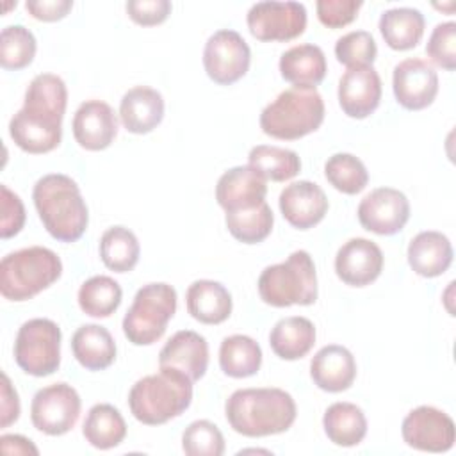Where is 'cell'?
<instances>
[{
  "instance_id": "14",
  "label": "cell",
  "mask_w": 456,
  "mask_h": 456,
  "mask_svg": "<svg viewBox=\"0 0 456 456\" xmlns=\"http://www.w3.org/2000/svg\"><path fill=\"white\" fill-rule=\"evenodd\" d=\"M356 214L365 230L378 235H394L410 219V201L399 189L378 187L360 201Z\"/></svg>"
},
{
  "instance_id": "38",
  "label": "cell",
  "mask_w": 456,
  "mask_h": 456,
  "mask_svg": "<svg viewBox=\"0 0 456 456\" xmlns=\"http://www.w3.org/2000/svg\"><path fill=\"white\" fill-rule=\"evenodd\" d=\"M37 45L34 34L23 25H9L0 34V64L4 69H23L34 55Z\"/></svg>"
},
{
  "instance_id": "39",
  "label": "cell",
  "mask_w": 456,
  "mask_h": 456,
  "mask_svg": "<svg viewBox=\"0 0 456 456\" xmlns=\"http://www.w3.org/2000/svg\"><path fill=\"white\" fill-rule=\"evenodd\" d=\"M182 449L187 456H221L224 452V436L214 422L194 420L182 435Z\"/></svg>"
},
{
  "instance_id": "33",
  "label": "cell",
  "mask_w": 456,
  "mask_h": 456,
  "mask_svg": "<svg viewBox=\"0 0 456 456\" xmlns=\"http://www.w3.org/2000/svg\"><path fill=\"white\" fill-rule=\"evenodd\" d=\"M141 246L135 233L125 226H112L100 239V258L114 273H128L139 262Z\"/></svg>"
},
{
  "instance_id": "2",
  "label": "cell",
  "mask_w": 456,
  "mask_h": 456,
  "mask_svg": "<svg viewBox=\"0 0 456 456\" xmlns=\"http://www.w3.org/2000/svg\"><path fill=\"white\" fill-rule=\"evenodd\" d=\"M230 428L249 438L287 431L297 415L296 401L281 388H240L224 403Z\"/></svg>"
},
{
  "instance_id": "42",
  "label": "cell",
  "mask_w": 456,
  "mask_h": 456,
  "mask_svg": "<svg viewBox=\"0 0 456 456\" xmlns=\"http://www.w3.org/2000/svg\"><path fill=\"white\" fill-rule=\"evenodd\" d=\"M362 7L360 0H317V18L324 27L340 28L349 25Z\"/></svg>"
},
{
  "instance_id": "34",
  "label": "cell",
  "mask_w": 456,
  "mask_h": 456,
  "mask_svg": "<svg viewBox=\"0 0 456 456\" xmlns=\"http://www.w3.org/2000/svg\"><path fill=\"white\" fill-rule=\"evenodd\" d=\"M123 290L119 283L110 276H93L86 280L78 289V306L86 315L109 317L121 305Z\"/></svg>"
},
{
  "instance_id": "32",
  "label": "cell",
  "mask_w": 456,
  "mask_h": 456,
  "mask_svg": "<svg viewBox=\"0 0 456 456\" xmlns=\"http://www.w3.org/2000/svg\"><path fill=\"white\" fill-rule=\"evenodd\" d=\"M219 365L230 378H249L262 365V349L248 335H230L221 342Z\"/></svg>"
},
{
  "instance_id": "29",
  "label": "cell",
  "mask_w": 456,
  "mask_h": 456,
  "mask_svg": "<svg viewBox=\"0 0 456 456\" xmlns=\"http://www.w3.org/2000/svg\"><path fill=\"white\" fill-rule=\"evenodd\" d=\"M424 14L413 7H392L379 16V32L392 50L415 48L424 36Z\"/></svg>"
},
{
  "instance_id": "44",
  "label": "cell",
  "mask_w": 456,
  "mask_h": 456,
  "mask_svg": "<svg viewBox=\"0 0 456 456\" xmlns=\"http://www.w3.org/2000/svg\"><path fill=\"white\" fill-rule=\"evenodd\" d=\"M128 16L144 27L162 23L171 12V2L167 0H130L125 5Z\"/></svg>"
},
{
  "instance_id": "36",
  "label": "cell",
  "mask_w": 456,
  "mask_h": 456,
  "mask_svg": "<svg viewBox=\"0 0 456 456\" xmlns=\"http://www.w3.org/2000/svg\"><path fill=\"white\" fill-rule=\"evenodd\" d=\"M224 223L228 232L237 240L244 244H256L269 237L274 224V216L267 201H264L251 208L226 212Z\"/></svg>"
},
{
  "instance_id": "26",
  "label": "cell",
  "mask_w": 456,
  "mask_h": 456,
  "mask_svg": "<svg viewBox=\"0 0 456 456\" xmlns=\"http://www.w3.org/2000/svg\"><path fill=\"white\" fill-rule=\"evenodd\" d=\"M326 69L324 52L312 43L296 45L280 57L281 77L297 87H315L324 80Z\"/></svg>"
},
{
  "instance_id": "19",
  "label": "cell",
  "mask_w": 456,
  "mask_h": 456,
  "mask_svg": "<svg viewBox=\"0 0 456 456\" xmlns=\"http://www.w3.org/2000/svg\"><path fill=\"white\" fill-rule=\"evenodd\" d=\"M71 130L75 141L82 148L100 151L112 144L118 134V118L109 103L102 100H87L75 110Z\"/></svg>"
},
{
  "instance_id": "18",
  "label": "cell",
  "mask_w": 456,
  "mask_h": 456,
  "mask_svg": "<svg viewBox=\"0 0 456 456\" xmlns=\"http://www.w3.org/2000/svg\"><path fill=\"white\" fill-rule=\"evenodd\" d=\"M267 180L248 166H235L224 171L216 185V200L224 212L256 207L265 201Z\"/></svg>"
},
{
  "instance_id": "47",
  "label": "cell",
  "mask_w": 456,
  "mask_h": 456,
  "mask_svg": "<svg viewBox=\"0 0 456 456\" xmlns=\"http://www.w3.org/2000/svg\"><path fill=\"white\" fill-rule=\"evenodd\" d=\"M0 447H2L4 454H39V451L32 444V440L25 438L21 435H2Z\"/></svg>"
},
{
  "instance_id": "20",
  "label": "cell",
  "mask_w": 456,
  "mask_h": 456,
  "mask_svg": "<svg viewBox=\"0 0 456 456\" xmlns=\"http://www.w3.org/2000/svg\"><path fill=\"white\" fill-rule=\"evenodd\" d=\"M278 203L287 223L299 230L315 226L328 212V198L324 191L310 180L289 183L280 192Z\"/></svg>"
},
{
  "instance_id": "31",
  "label": "cell",
  "mask_w": 456,
  "mask_h": 456,
  "mask_svg": "<svg viewBox=\"0 0 456 456\" xmlns=\"http://www.w3.org/2000/svg\"><path fill=\"white\" fill-rule=\"evenodd\" d=\"M82 433L86 442L100 451L118 447L126 436V422L118 408L107 403L94 404L84 420Z\"/></svg>"
},
{
  "instance_id": "8",
  "label": "cell",
  "mask_w": 456,
  "mask_h": 456,
  "mask_svg": "<svg viewBox=\"0 0 456 456\" xmlns=\"http://www.w3.org/2000/svg\"><path fill=\"white\" fill-rule=\"evenodd\" d=\"M176 290L167 283L142 285L123 317V333L134 346L155 344L176 312Z\"/></svg>"
},
{
  "instance_id": "1",
  "label": "cell",
  "mask_w": 456,
  "mask_h": 456,
  "mask_svg": "<svg viewBox=\"0 0 456 456\" xmlns=\"http://www.w3.org/2000/svg\"><path fill=\"white\" fill-rule=\"evenodd\" d=\"M68 103V89L53 73L36 75L27 91L23 107L9 121V135L27 153H48L62 139V118Z\"/></svg>"
},
{
  "instance_id": "28",
  "label": "cell",
  "mask_w": 456,
  "mask_h": 456,
  "mask_svg": "<svg viewBox=\"0 0 456 456\" xmlns=\"http://www.w3.org/2000/svg\"><path fill=\"white\" fill-rule=\"evenodd\" d=\"M314 344L315 326L301 315L280 319L269 333V346L281 360H299L310 353Z\"/></svg>"
},
{
  "instance_id": "9",
  "label": "cell",
  "mask_w": 456,
  "mask_h": 456,
  "mask_svg": "<svg viewBox=\"0 0 456 456\" xmlns=\"http://www.w3.org/2000/svg\"><path fill=\"white\" fill-rule=\"evenodd\" d=\"M61 328L43 317L23 322L14 340L18 367L36 378L53 374L61 365Z\"/></svg>"
},
{
  "instance_id": "11",
  "label": "cell",
  "mask_w": 456,
  "mask_h": 456,
  "mask_svg": "<svg viewBox=\"0 0 456 456\" xmlns=\"http://www.w3.org/2000/svg\"><path fill=\"white\" fill-rule=\"evenodd\" d=\"M251 62V50L244 37L230 28L214 32L203 50V66L210 80L219 86H230L240 80Z\"/></svg>"
},
{
  "instance_id": "3",
  "label": "cell",
  "mask_w": 456,
  "mask_h": 456,
  "mask_svg": "<svg viewBox=\"0 0 456 456\" xmlns=\"http://www.w3.org/2000/svg\"><path fill=\"white\" fill-rule=\"evenodd\" d=\"M32 200L46 232L61 242L78 240L89 223L87 205L73 178L61 173L41 176Z\"/></svg>"
},
{
  "instance_id": "27",
  "label": "cell",
  "mask_w": 456,
  "mask_h": 456,
  "mask_svg": "<svg viewBox=\"0 0 456 456\" xmlns=\"http://www.w3.org/2000/svg\"><path fill=\"white\" fill-rule=\"evenodd\" d=\"M71 351L87 370H103L116 360V342L100 324H84L71 337Z\"/></svg>"
},
{
  "instance_id": "13",
  "label": "cell",
  "mask_w": 456,
  "mask_h": 456,
  "mask_svg": "<svg viewBox=\"0 0 456 456\" xmlns=\"http://www.w3.org/2000/svg\"><path fill=\"white\" fill-rule=\"evenodd\" d=\"M401 435L406 445L417 451L447 452L454 445L456 428L445 411L424 404L404 417Z\"/></svg>"
},
{
  "instance_id": "15",
  "label": "cell",
  "mask_w": 456,
  "mask_h": 456,
  "mask_svg": "<svg viewBox=\"0 0 456 456\" xmlns=\"http://www.w3.org/2000/svg\"><path fill=\"white\" fill-rule=\"evenodd\" d=\"M394 96L408 110H420L433 103L438 94V75L431 64L410 57L394 68Z\"/></svg>"
},
{
  "instance_id": "7",
  "label": "cell",
  "mask_w": 456,
  "mask_h": 456,
  "mask_svg": "<svg viewBox=\"0 0 456 456\" xmlns=\"http://www.w3.org/2000/svg\"><path fill=\"white\" fill-rule=\"evenodd\" d=\"M258 294L271 306L312 305L317 299V273L308 251L297 249L285 262L267 265L258 276Z\"/></svg>"
},
{
  "instance_id": "6",
  "label": "cell",
  "mask_w": 456,
  "mask_h": 456,
  "mask_svg": "<svg viewBox=\"0 0 456 456\" xmlns=\"http://www.w3.org/2000/svg\"><path fill=\"white\" fill-rule=\"evenodd\" d=\"M62 262L48 248L30 246L5 255L0 262V292L9 301H27L55 283Z\"/></svg>"
},
{
  "instance_id": "21",
  "label": "cell",
  "mask_w": 456,
  "mask_h": 456,
  "mask_svg": "<svg viewBox=\"0 0 456 456\" xmlns=\"http://www.w3.org/2000/svg\"><path fill=\"white\" fill-rule=\"evenodd\" d=\"M159 367H169L183 372L191 381L205 376L208 367V344L205 337L192 330L176 331L159 353Z\"/></svg>"
},
{
  "instance_id": "12",
  "label": "cell",
  "mask_w": 456,
  "mask_h": 456,
  "mask_svg": "<svg viewBox=\"0 0 456 456\" xmlns=\"http://www.w3.org/2000/svg\"><path fill=\"white\" fill-rule=\"evenodd\" d=\"M248 28L258 41H290L306 28V9L299 2H256L249 7Z\"/></svg>"
},
{
  "instance_id": "41",
  "label": "cell",
  "mask_w": 456,
  "mask_h": 456,
  "mask_svg": "<svg viewBox=\"0 0 456 456\" xmlns=\"http://www.w3.org/2000/svg\"><path fill=\"white\" fill-rule=\"evenodd\" d=\"M428 57L440 68L452 71L456 68V23H438L426 45Z\"/></svg>"
},
{
  "instance_id": "5",
  "label": "cell",
  "mask_w": 456,
  "mask_h": 456,
  "mask_svg": "<svg viewBox=\"0 0 456 456\" xmlns=\"http://www.w3.org/2000/svg\"><path fill=\"white\" fill-rule=\"evenodd\" d=\"M324 121V102L315 87H290L281 91L260 114L265 135L296 141L315 132Z\"/></svg>"
},
{
  "instance_id": "4",
  "label": "cell",
  "mask_w": 456,
  "mask_h": 456,
  "mask_svg": "<svg viewBox=\"0 0 456 456\" xmlns=\"http://www.w3.org/2000/svg\"><path fill=\"white\" fill-rule=\"evenodd\" d=\"M192 401V381L176 369L160 367L157 374L137 379L128 392L132 415L146 424L159 426L182 415Z\"/></svg>"
},
{
  "instance_id": "24",
  "label": "cell",
  "mask_w": 456,
  "mask_h": 456,
  "mask_svg": "<svg viewBox=\"0 0 456 456\" xmlns=\"http://www.w3.org/2000/svg\"><path fill=\"white\" fill-rule=\"evenodd\" d=\"M408 264L424 278L444 274L452 264V246L447 235L435 230L417 233L408 244Z\"/></svg>"
},
{
  "instance_id": "22",
  "label": "cell",
  "mask_w": 456,
  "mask_h": 456,
  "mask_svg": "<svg viewBox=\"0 0 456 456\" xmlns=\"http://www.w3.org/2000/svg\"><path fill=\"white\" fill-rule=\"evenodd\" d=\"M310 376L324 392H344L356 378V362L353 353L338 344L321 347L310 362Z\"/></svg>"
},
{
  "instance_id": "17",
  "label": "cell",
  "mask_w": 456,
  "mask_h": 456,
  "mask_svg": "<svg viewBox=\"0 0 456 456\" xmlns=\"http://www.w3.org/2000/svg\"><path fill=\"white\" fill-rule=\"evenodd\" d=\"M381 102V78L372 66L347 68L338 80V103L349 118L370 116Z\"/></svg>"
},
{
  "instance_id": "25",
  "label": "cell",
  "mask_w": 456,
  "mask_h": 456,
  "mask_svg": "<svg viewBox=\"0 0 456 456\" xmlns=\"http://www.w3.org/2000/svg\"><path fill=\"white\" fill-rule=\"evenodd\" d=\"M187 312L203 324H221L232 314V296L228 289L214 280H196L185 294Z\"/></svg>"
},
{
  "instance_id": "30",
  "label": "cell",
  "mask_w": 456,
  "mask_h": 456,
  "mask_svg": "<svg viewBox=\"0 0 456 456\" xmlns=\"http://www.w3.org/2000/svg\"><path fill=\"white\" fill-rule=\"evenodd\" d=\"M326 436L340 447H354L367 435V419L360 406L353 403H333L322 417Z\"/></svg>"
},
{
  "instance_id": "46",
  "label": "cell",
  "mask_w": 456,
  "mask_h": 456,
  "mask_svg": "<svg viewBox=\"0 0 456 456\" xmlns=\"http://www.w3.org/2000/svg\"><path fill=\"white\" fill-rule=\"evenodd\" d=\"M0 428H7L20 417V399L16 388H12L9 376L2 374L0 385Z\"/></svg>"
},
{
  "instance_id": "43",
  "label": "cell",
  "mask_w": 456,
  "mask_h": 456,
  "mask_svg": "<svg viewBox=\"0 0 456 456\" xmlns=\"http://www.w3.org/2000/svg\"><path fill=\"white\" fill-rule=\"evenodd\" d=\"M0 208H2V221H0V235L2 239L14 237L25 224V207L18 194H14L7 185L0 187Z\"/></svg>"
},
{
  "instance_id": "16",
  "label": "cell",
  "mask_w": 456,
  "mask_h": 456,
  "mask_svg": "<svg viewBox=\"0 0 456 456\" xmlns=\"http://www.w3.org/2000/svg\"><path fill=\"white\" fill-rule=\"evenodd\" d=\"M381 271L383 253L379 246L369 239H349L337 251L335 273L346 285L365 287L372 283Z\"/></svg>"
},
{
  "instance_id": "10",
  "label": "cell",
  "mask_w": 456,
  "mask_h": 456,
  "mask_svg": "<svg viewBox=\"0 0 456 456\" xmlns=\"http://www.w3.org/2000/svg\"><path fill=\"white\" fill-rule=\"evenodd\" d=\"M82 401L78 392L68 383H53L39 388L30 403V420L34 428L50 436H61L73 429L80 417Z\"/></svg>"
},
{
  "instance_id": "37",
  "label": "cell",
  "mask_w": 456,
  "mask_h": 456,
  "mask_svg": "<svg viewBox=\"0 0 456 456\" xmlns=\"http://www.w3.org/2000/svg\"><path fill=\"white\" fill-rule=\"evenodd\" d=\"M326 180L344 194H358L369 182L365 164L351 153H335L324 164Z\"/></svg>"
},
{
  "instance_id": "40",
  "label": "cell",
  "mask_w": 456,
  "mask_h": 456,
  "mask_svg": "<svg viewBox=\"0 0 456 456\" xmlns=\"http://www.w3.org/2000/svg\"><path fill=\"white\" fill-rule=\"evenodd\" d=\"M335 55L337 61L347 68L372 66L378 55V46L370 32L351 30L337 39Z\"/></svg>"
},
{
  "instance_id": "23",
  "label": "cell",
  "mask_w": 456,
  "mask_h": 456,
  "mask_svg": "<svg viewBox=\"0 0 456 456\" xmlns=\"http://www.w3.org/2000/svg\"><path fill=\"white\" fill-rule=\"evenodd\" d=\"M164 118L162 94L148 86L128 89L119 102V119L132 134H148L160 125Z\"/></svg>"
},
{
  "instance_id": "45",
  "label": "cell",
  "mask_w": 456,
  "mask_h": 456,
  "mask_svg": "<svg viewBox=\"0 0 456 456\" xmlns=\"http://www.w3.org/2000/svg\"><path fill=\"white\" fill-rule=\"evenodd\" d=\"M73 7L71 0H27L25 9L41 21L62 20Z\"/></svg>"
},
{
  "instance_id": "35",
  "label": "cell",
  "mask_w": 456,
  "mask_h": 456,
  "mask_svg": "<svg viewBox=\"0 0 456 456\" xmlns=\"http://www.w3.org/2000/svg\"><path fill=\"white\" fill-rule=\"evenodd\" d=\"M249 166L258 171L265 180L285 182L301 171V160L296 151L289 148L258 144L248 155Z\"/></svg>"
}]
</instances>
